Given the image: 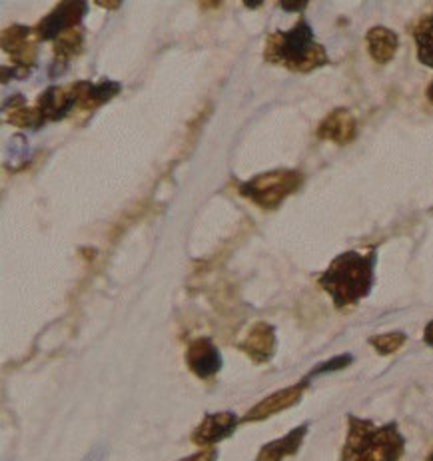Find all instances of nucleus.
<instances>
[{
    "label": "nucleus",
    "mask_w": 433,
    "mask_h": 461,
    "mask_svg": "<svg viewBox=\"0 0 433 461\" xmlns=\"http://www.w3.org/2000/svg\"><path fill=\"white\" fill-rule=\"evenodd\" d=\"M375 250L344 252L328 266V270L320 274L318 284L334 302L338 310L354 308L356 303L370 296L375 280Z\"/></svg>",
    "instance_id": "obj_1"
},
{
    "label": "nucleus",
    "mask_w": 433,
    "mask_h": 461,
    "mask_svg": "<svg viewBox=\"0 0 433 461\" xmlns=\"http://www.w3.org/2000/svg\"><path fill=\"white\" fill-rule=\"evenodd\" d=\"M264 60L292 72H302V75L329 64L326 49L316 41L306 18H300L290 31H275L268 34Z\"/></svg>",
    "instance_id": "obj_2"
},
{
    "label": "nucleus",
    "mask_w": 433,
    "mask_h": 461,
    "mask_svg": "<svg viewBox=\"0 0 433 461\" xmlns=\"http://www.w3.org/2000/svg\"><path fill=\"white\" fill-rule=\"evenodd\" d=\"M403 451L405 438L398 423L377 426L370 420L347 416L342 461H400Z\"/></svg>",
    "instance_id": "obj_3"
},
{
    "label": "nucleus",
    "mask_w": 433,
    "mask_h": 461,
    "mask_svg": "<svg viewBox=\"0 0 433 461\" xmlns=\"http://www.w3.org/2000/svg\"><path fill=\"white\" fill-rule=\"evenodd\" d=\"M303 184L302 172L298 170H272L257 174L252 180L242 182L238 186V192L242 194L257 208L262 210H275L282 206V202L298 192Z\"/></svg>",
    "instance_id": "obj_4"
},
{
    "label": "nucleus",
    "mask_w": 433,
    "mask_h": 461,
    "mask_svg": "<svg viewBox=\"0 0 433 461\" xmlns=\"http://www.w3.org/2000/svg\"><path fill=\"white\" fill-rule=\"evenodd\" d=\"M86 11H88V5L82 3V0H72V3L57 5L39 24L34 26L36 41H57L64 32L78 29Z\"/></svg>",
    "instance_id": "obj_5"
},
{
    "label": "nucleus",
    "mask_w": 433,
    "mask_h": 461,
    "mask_svg": "<svg viewBox=\"0 0 433 461\" xmlns=\"http://www.w3.org/2000/svg\"><path fill=\"white\" fill-rule=\"evenodd\" d=\"M184 359H186L188 370L200 380H212L222 370V354L210 338L192 339Z\"/></svg>",
    "instance_id": "obj_6"
},
{
    "label": "nucleus",
    "mask_w": 433,
    "mask_h": 461,
    "mask_svg": "<svg viewBox=\"0 0 433 461\" xmlns=\"http://www.w3.org/2000/svg\"><path fill=\"white\" fill-rule=\"evenodd\" d=\"M238 416L232 411H220V413H208L198 423V428L192 431V444L206 449V447H214L220 441H224L226 438L232 436L238 428Z\"/></svg>",
    "instance_id": "obj_7"
},
{
    "label": "nucleus",
    "mask_w": 433,
    "mask_h": 461,
    "mask_svg": "<svg viewBox=\"0 0 433 461\" xmlns=\"http://www.w3.org/2000/svg\"><path fill=\"white\" fill-rule=\"evenodd\" d=\"M31 36H34V29L23 24H14L3 32V50L11 57L16 68L29 70L36 64L39 46H36V41H32Z\"/></svg>",
    "instance_id": "obj_8"
},
{
    "label": "nucleus",
    "mask_w": 433,
    "mask_h": 461,
    "mask_svg": "<svg viewBox=\"0 0 433 461\" xmlns=\"http://www.w3.org/2000/svg\"><path fill=\"white\" fill-rule=\"evenodd\" d=\"M308 384H310V380L306 377V380L296 384V385H290V387H285V390H280V392L272 393L270 398H266L260 403H256L254 408L248 411L246 416L239 420V421H242V423L262 421L266 418L275 416V413H280L284 410L293 408V405H296L302 400V395H303V392H306Z\"/></svg>",
    "instance_id": "obj_9"
},
{
    "label": "nucleus",
    "mask_w": 433,
    "mask_h": 461,
    "mask_svg": "<svg viewBox=\"0 0 433 461\" xmlns=\"http://www.w3.org/2000/svg\"><path fill=\"white\" fill-rule=\"evenodd\" d=\"M275 328L266 324V321H257L248 331L246 338L238 344V348L252 359L254 364H268L275 354Z\"/></svg>",
    "instance_id": "obj_10"
},
{
    "label": "nucleus",
    "mask_w": 433,
    "mask_h": 461,
    "mask_svg": "<svg viewBox=\"0 0 433 461\" xmlns=\"http://www.w3.org/2000/svg\"><path fill=\"white\" fill-rule=\"evenodd\" d=\"M75 106H77L75 85L46 88L39 96V103H36V108L41 110V114L46 122H59V120L67 118L70 114V110H75Z\"/></svg>",
    "instance_id": "obj_11"
},
{
    "label": "nucleus",
    "mask_w": 433,
    "mask_h": 461,
    "mask_svg": "<svg viewBox=\"0 0 433 461\" xmlns=\"http://www.w3.org/2000/svg\"><path fill=\"white\" fill-rule=\"evenodd\" d=\"M316 136L320 140L336 144H349L357 136V120L347 108H336L321 120Z\"/></svg>",
    "instance_id": "obj_12"
},
{
    "label": "nucleus",
    "mask_w": 433,
    "mask_h": 461,
    "mask_svg": "<svg viewBox=\"0 0 433 461\" xmlns=\"http://www.w3.org/2000/svg\"><path fill=\"white\" fill-rule=\"evenodd\" d=\"M118 82L114 80H103V82H75L77 90V108L80 110H95L98 106L106 104L120 92Z\"/></svg>",
    "instance_id": "obj_13"
},
{
    "label": "nucleus",
    "mask_w": 433,
    "mask_h": 461,
    "mask_svg": "<svg viewBox=\"0 0 433 461\" xmlns=\"http://www.w3.org/2000/svg\"><path fill=\"white\" fill-rule=\"evenodd\" d=\"M308 428H310V423H303V426H300V428H293L288 436L266 444L260 449V454H257L256 461H284L285 457L296 456L303 438H306Z\"/></svg>",
    "instance_id": "obj_14"
},
{
    "label": "nucleus",
    "mask_w": 433,
    "mask_h": 461,
    "mask_svg": "<svg viewBox=\"0 0 433 461\" xmlns=\"http://www.w3.org/2000/svg\"><path fill=\"white\" fill-rule=\"evenodd\" d=\"M367 52L377 64H388L400 49V39L388 26H374L365 34Z\"/></svg>",
    "instance_id": "obj_15"
},
{
    "label": "nucleus",
    "mask_w": 433,
    "mask_h": 461,
    "mask_svg": "<svg viewBox=\"0 0 433 461\" xmlns=\"http://www.w3.org/2000/svg\"><path fill=\"white\" fill-rule=\"evenodd\" d=\"M411 36L418 46L419 62L433 68V13L421 16L419 21L413 24ZM428 98L433 103V82L428 88Z\"/></svg>",
    "instance_id": "obj_16"
},
{
    "label": "nucleus",
    "mask_w": 433,
    "mask_h": 461,
    "mask_svg": "<svg viewBox=\"0 0 433 461\" xmlns=\"http://www.w3.org/2000/svg\"><path fill=\"white\" fill-rule=\"evenodd\" d=\"M82 46H85V31L80 29H72L68 32H64L60 39L54 41V57L60 64H68L70 59L78 57L82 52Z\"/></svg>",
    "instance_id": "obj_17"
},
{
    "label": "nucleus",
    "mask_w": 433,
    "mask_h": 461,
    "mask_svg": "<svg viewBox=\"0 0 433 461\" xmlns=\"http://www.w3.org/2000/svg\"><path fill=\"white\" fill-rule=\"evenodd\" d=\"M8 124L18 126V128H31V131H36V128H41L46 120L42 118L41 110L39 108H11V114L6 116Z\"/></svg>",
    "instance_id": "obj_18"
},
{
    "label": "nucleus",
    "mask_w": 433,
    "mask_h": 461,
    "mask_svg": "<svg viewBox=\"0 0 433 461\" xmlns=\"http://www.w3.org/2000/svg\"><path fill=\"white\" fill-rule=\"evenodd\" d=\"M405 342H408V336H405L403 331H390V334H380V336H372L370 338V346L380 356L395 354V352H398V349L403 348Z\"/></svg>",
    "instance_id": "obj_19"
},
{
    "label": "nucleus",
    "mask_w": 433,
    "mask_h": 461,
    "mask_svg": "<svg viewBox=\"0 0 433 461\" xmlns=\"http://www.w3.org/2000/svg\"><path fill=\"white\" fill-rule=\"evenodd\" d=\"M354 362V357L349 356V354H342V356H336V357H331V359H328V362H324V364H320L318 367H314V370L310 372V375H308V380L310 377H316V375H321V374H328V372H338V370H344L346 366H349Z\"/></svg>",
    "instance_id": "obj_20"
},
{
    "label": "nucleus",
    "mask_w": 433,
    "mask_h": 461,
    "mask_svg": "<svg viewBox=\"0 0 433 461\" xmlns=\"http://www.w3.org/2000/svg\"><path fill=\"white\" fill-rule=\"evenodd\" d=\"M180 461H218V449L216 447H206L198 451L194 456H188Z\"/></svg>",
    "instance_id": "obj_21"
},
{
    "label": "nucleus",
    "mask_w": 433,
    "mask_h": 461,
    "mask_svg": "<svg viewBox=\"0 0 433 461\" xmlns=\"http://www.w3.org/2000/svg\"><path fill=\"white\" fill-rule=\"evenodd\" d=\"M104 457H106V449H104V446H96L95 449L90 451V454L82 459V461H104Z\"/></svg>",
    "instance_id": "obj_22"
},
{
    "label": "nucleus",
    "mask_w": 433,
    "mask_h": 461,
    "mask_svg": "<svg viewBox=\"0 0 433 461\" xmlns=\"http://www.w3.org/2000/svg\"><path fill=\"white\" fill-rule=\"evenodd\" d=\"M280 6L284 8V11H296V13H300V11H303V8L308 6V3H280Z\"/></svg>",
    "instance_id": "obj_23"
},
{
    "label": "nucleus",
    "mask_w": 433,
    "mask_h": 461,
    "mask_svg": "<svg viewBox=\"0 0 433 461\" xmlns=\"http://www.w3.org/2000/svg\"><path fill=\"white\" fill-rule=\"evenodd\" d=\"M423 342L433 348V320L426 326V331H423Z\"/></svg>",
    "instance_id": "obj_24"
},
{
    "label": "nucleus",
    "mask_w": 433,
    "mask_h": 461,
    "mask_svg": "<svg viewBox=\"0 0 433 461\" xmlns=\"http://www.w3.org/2000/svg\"><path fill=\"white\" fill-rule=\"evenodd\" d=\"M96 5L103 8H118L120 6V3H96Z\"/></svg>",
    "instance_id": "obj_25"
},
{
    "label": "nucleus",
    "mask_w": 433,
    "mask_h": 461,
    "mask_svg": "<svg viewBox=\"0 0 433 461\" xmlns=\"http://www.w3.org/2000/svg\"><path fill=\"white\" fill-rule=\"evenodd\" d=\"M428 461H433V451H431V454L428 456Z\"/></svg>",
    "instance_id": "obj_26"
}]
</instances>
